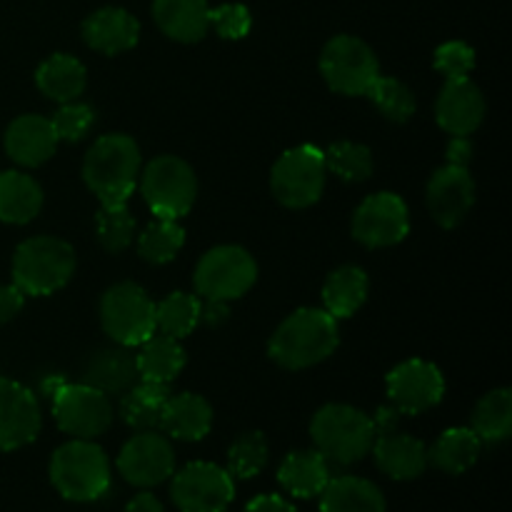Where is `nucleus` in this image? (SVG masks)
I'll return each instance as SVG.
<instances>
[{
	"label": "nucleus",
	"instance_id": "15",
	"mask_svg": "<svg viewBox=\"0 0 512 512\" xmlns=\"http://www.w3.org/2000/svg\"><path fill=\"white\" fill-rule=\"evenodd\" d=\"M390 405L400 415H420L435 408L445 395V378L438 365L428 360H405L388 373Z\"/></svg>",
	"mask_w": 512,
	"mask_h": 512
},
{
	"label": "nucleus",
	"instance_id": "12",
	"mask_svg": "<svg viewBox=\"0 0 512 512\" xmlns=\"http://www.w3.org/2000/svg\"><path fill=\"white\" fill-rule=\"evenodd\" d=\"M170 495L180 512H225L235 498V483L220 465L190 463L173 473Z\"/></svg>",
	"mask_w": 512,
	"mask_h": 512
},
{
	"label": "nucleus",
	"instance_id": "47",
	"mask_svg": "<svg viewBox=\"0 0 512 512\" xmlns=\"http://www.w3.org/2000/svg\"><path fill=\"white\" fill-rule=\"evenodd\" d=\"M398 420H400V413L393 408V405H385V408H380L378 413L373 415L375 435L395 433V428H398Z\"/></svg>",
	"mask_w": 512,
	"mask_h": 512
},
{
	"label": "nucleus",
	"instance_id": "39",
	"mask_svg": "<svg viewBox=\"0 0 512 512\" xmlns=\"http://www.w3.org/2000/svg\"><path fill=\"white\" fill-rule=\"evenodd\" d=\"M270 450L268 440L260 430H250L235 438V443L228 450V473L233 478L250 480L255 475H260L268 465Z\"/></svg>",
	"mask_w": 512,
	"mask_h": 512
},
{
	"label": "nucleus",
	"instance_id": "41",
	"mask_svg": "<svg viewBox=\"0 0 512 512\" xmlns=\"http://www.w3.org/2000/svg\"><path fill=\"white\" fill-rule=\"evenodd\" d=\"M210 25L223 40H243L253 28V15L243 3H223L210 10Z\"/></svg>",
	"mask_w": 512,
	"mask_h": 512
},
{
	"label": "nucleus",
	"instance_id": "18",
	"mask_svg": "<svg viewBox=\"0 0 512 512\" xmlns=\"http://www.w3.org/2000/svg\"><path fill=\"white\" fill-rule=\"evenodd\" d=\"M485 118V95L470 78L445 80L435 100V120L450 135H473Z\"/></svg>",
	"mask_w": 512,
	"mask_h": 512
},
{
	"label": "nucleus",
	"instance_id": "13",
	"mask_svg": "<svg viewBox=\"0 0 512 512\" xmlns=\"http://www.w3.org/2000/svg\"><path fill=\"white\" fill-rule=\"evenodd\" d=\"M410 230L408 205L395 193L368 195L353 215V238L365 248H393Z\"/></svg>",
	"mask_w": 512,
	"mask_h": 512
},
{
	"label": "nucleus",
	"instance_id": "35",
	"mask_svg": "<svg viewBox=\"0 0 512 512\" xmlns=\"http://www.w3.org/2000/svg\"><path fill=\"white\" fill-rule=\"evenodd\" d=\"M185 230L178 220L158 218L138 235V255L145 263L165 265L183 250Z\"/></svg>",
	"mask_w": 512,
	"mask_h": 512
},
{
	"label": "nucleus",
	"instance_id": "46",
	"mask_svg": "<svg viewBox=\"0 0 512 512\" xmlns=\"http://www.w3.org/2000/svg\"><path fill=\"white\" fill-rule=\"evenodd\" d=\"M228 318V303L223 300H200V323L220 325Z\"/></svg>",
	"mask_w": 512,
	"mask_h": 512
},
{
	"label": "nucleus",
	"instance_id": "30",
	"mask_svg": "<svg viewBox=\"0 0 512 512\" xmlns=\"http://www.w3.org/2000/svg\"><path fill=\"white\" fill-rule=\"evenodd\" d=\"M368 300V275L358 265L333 270L323 283V310L335 320L353 318Z\"/></svg>",
	"mask_w": 512,
	"mask_h": 512
},
{
	"label": "nucleus",
	"instance_id": "11",
	"mask_svg": "<svg viewBox=\"0 0 512 512\" xmlns=\"http://www.w3.org/2000/svg\"><path fill=\"white\" fill-rule=\"evenodd\" d=\"M50 403L58 428L78 440H95L113 425L110 398L88 383H63Z\"/></svg>",
	"mask_w": 512,
	"mask_h": 512
},
{
	"label": "nucleus",
	"instance_id": "9",
	"mask_svg": "<svg viewBox=\"0 0 512 512\" xmlns=\"http://www.w3.org/2000/svg\"><path fill=\"white\" fill-rule=\"evenodd\" d=\"M325 178H328V168H325L323 150L315 145H298V148L285 150L275 160L270 188L285 208L303 210L318 203L325 190Z\"/></svg>",
	"mask_w": 512,
	"mask_h": 512
},
{
	"label": "nucleus",
	"instance_id": "32",
	"mask_svg": "<svg viewBox=\"0 0 512 512\" xmlns=\"http://www.w3.org/2000/svg\"><path fill=\"white\" fill-rule=\"evenodd\" d=\"M165 400H168V385H155L138 380L120 398V418L133 430H155L160 425Z\"/></svg>",
	"mask_w": 512,
	"mask_h": 512
},
{
	"label": "nucleus",
	"instance_id": "38",
	"mask_svg": "<svg viewBox=\"0 0 512 512\" xmlns=\"http://www.w3.org/2000/svg\"><path fill=\"white\" fill-rule=\"evenodd\" d=\"M368 98L373 100L380 115L393 123H405L415 115V95L403 80L390 78V75H378L368 90Z\"/></svg>",
	"mask_w": 512,
	"mask_h": 512
},
{
	"label": "nucleus",
	"instance_id": "23",
	"mask_svg": "<svg viewBox=\"0 0 512 512\" xmlns=\"http://www.w3.org/2000/svg\"><path fill=\"white\" fill-rule=\"evenodd\" d=\"M140 380L138 365H135V355L125 345H115V348H103L83 368V383L90 388L100 390L105 395H123L125 390L133 388Z\"/></svg>",
	"mask_w": 512,
	"mask_h": 512
},
{
	"label": "nucleus",
	"instance_id": "1",
	"mask_svg": "<svg viewBox=\"0 0 512 512\" xmlns=\"http://www.w3.org/2000/svg\"><path fill=\"white\" fill-rule=\"evenodd\" d=\"M338 320L323 308H300L290 313L268 345L273 363L285 370H305L323 363L338 350Z\"/></svg>",
	"mask_w": 512,
	"mask_h": 512
},
{
	"label": "nucleus",
	"instance_id": "22",
	"mask_svg": "<svg viewBox=\"0 0 512 512\" xmlns=\"http://www.w3.org/2000/svg\"><path fill=\"white\" fill-rule=\"evenodd\" d=\"M158 428L173 440H203L213 428V405L195 393L168 395Z\"/></svg>",
	"mask_w": 512,
	"mask_h": 512
},
{
	"label": "nucleus",
	"instance_id": "14",
	"mask_svg": "<svg viewBox=\"0 0 512 512\" xmlns=\"http://www.w3.org/2000/svg\"><path fill=\"white\" fill-rule=\"evenodd\" d=\"M118 473L135 488H155L173 478L175 450L168 435L140 430L123 445L118 455Z\"/></svg>",
	"mask_w": 512,
	"mask_h": 512
},
{
	"label": "nucleus",
	"instance_id": "34",
	"mask_svg": "<svg viewBox=\"0 0 512 512\" xmlns=\"http://www.w3.org/2000/svg\"><path fill=\"white\" fill-rule=\"evenodd\" d=\"M200 325V298L193 293L175 290L155 305V333L168 338H188Z\"/></svg>",
	"mask_w": 512,
	"mask_h": 512
},
{
	"label": "nucleus",
	"instance_id": "27",
	"mask_svg": "<svg viewBox=\"0 0 512 512\" xmlns=\"http://www.w3.org/2000/svg\"><path fill=\"white\" fill-rule=\"evenodd\" d=\"M320 512H385V495L370 480L340 475L320 493Z\"/></svg>",
	"mask_w": 512,
	"mask_h": 512
},
{
	"label": "nucleus",
	"instance_id": "28",
	"mask_svg": "<svg viewBox=\"0 0 512 512\" xmlns=\"http://www.w3.org/2000/svg\"><path fill=\"white\" fill-rule=\"evenodd\" d=\"M138 375L145 383L168 385L183 373L185 350L180 340L168 338L163 333H153L145 343H140V353L135 355Z\"/></svg>",
	"mask_w": 512,
	"mask_h": 512
},
{
	"label": "nucleus",
	"instance_id": "2",
	"mask_svg": "<svg viewBox=\"0 0 512 512\" xmlns=\"http://www.w3.org/2000/svg\"><path fill=\"white\" fill-rule=\"evenodd\" d=\"M143 158L130 135L110 133L95 140L83 160V180L100 203H128L138 188Z\"/></svg>",
	"mask_w": 512,
	"mask_h": 512
},
{
	"label": "nucleus",
	"instance_id": "25",
	"mask_svg": "<svg viewBox=\"0 0 512 512\" xmlns=\"http://www.w3.org/2000/svg\"><path fill=\"white\" fill-rule=\"evenodd\" d=\"M35 85L45 98L55 100V103H70L83 95L85 85H88V70L73 55L55 53L38 65Z\"/></svg>",
	"mask_w": 512,
	"mask_h": 512
},
{
	"label": "nucleus",
	"instance_id": "33",
	"mask_svg": "<svg viewBox=\"0 0 512 512\" xmlns=\"http://www.w3.org/2000/svg\"><path fill=\"white\" fill-rule=\"evenodd\" d=\"M473 433L483 443H505L512 433V393L510 388H495L478 400L473 410Z\"/></svg>",
	"mask_w": 512,
	"mask_h": 512
},
{
	"label": "nucleus",
	"instance_id": "26",
	"mask_svg": "<svg viewBox=\"0 0 512 512\" xmlns=\"http://www.w3.org/2000/svg\"><path fill=\"white\" fill-rule=\"evenodd\" d=\"M330 480V463L318 450H295L278 468V483L293 498H315Z\"/></svg>",
	"mask_w": 512,
	"mask_h": 512
},
{
	"label": "nucleus",
	"instance_id": "42",
	"mask_svg": "<svg viewBox=\"0 0 512 512\" xmlns=\"http://www.w3.org/2000/svg\"><path fill=\"white\" fill-rule=\"evenodd\" d=\"M475 68V50L463 40H448L435 50V70L445 75V80L468 78Z\"/></svg>",
	"mask_w": 512,
	"mask_h": 512
},
{
	"label": "nucleus",
	"instance_id": "29",
	"mask_svg": "<svg viewBox=\"0 0 512 512\" xmlns=\"http://www.w3.org/2000/svg\"><path fill=\"white\" fill-rule=\"evenodd\" d=\"M43 208V188L38 180L20 170L0 173V220L10 225H25L38 218Z\"/></svg>",
	"mask_w": 512,
	"mask_h": 512
},
{
	"label": "nucleus",
	"instance_id": "6",
	"mask_svg": "<svg viewBox=\"0 0 512 512\" xmlns=\"http://www.w3.org/2000/svg\"><path fill=\"white\" fill-rule=\"evenodd\" d=\"M140 195L155 218L180 220L190 213L198 198V178L188 160L160 155L140 170Z\"/></svg>",
	"mask_w": 512,
	"mask_h": 512
},
{
	"label": "nucleus",
	"instance_id": "5",
	"mask_svg": "<svg viewBox=\"0 0 512 512\" xmlns=\"http://www.w3.org/2000/svg\"><path fill=\"white\" fill-rule=\"evenodd\" d=\"M50 483L65 500L95 503L110 488V460L93 440L73 438L50 458Z\"/></svg>",
	"mask_w": 512,
	"mask_h": 512
},
{
	"label": "nucleus",
	"instance_id": "16",
	"mask_svg": "<svg viewBox=\"0 0 512 512\" xmlns=\"http://www.w3.org/2000/svg\"><path fill=\"white\" fill-rule=\"evenodd\" d=\"M43 425L40 403L25 385L0 378V450H20L33 443Z\"/></svg>",
	"mask_w": 512,
	"mask_h": 512
},
{
	"label": "nucleus",
	"instance_id": "21",
	"mask_svg": "<svg viewBox=\"0 0 512 512\" xmlns=\"http://www.w3.org/2000/svg\"><path fill=\"white\" fill-rule=\"evenodd\" d=\"M375 465L390 480H415L428 468V448L423 440L403 433L378 435L373 443Z\"/></svg>",
	"mask_w": 512,
	"mask_h": 512
},
{
	"label": "nucleus",
	"instance_id": "48",
	"mask_svg": "<svg viewBox=\"0 0 512 512\" xmlns=\"http://www.w3.org/2000/svg\"><path fill=\"white\" fill-rule=\"evenodd\" d=\"M125 512H165V510L153 493H140L125 505Z\"/></svg>",
	"mask_w": 512,
	"mask_h": 512
},
{
	"label": "nucleus",
	"instance_id": "40",
	"mask_svg": "<svg viewBox=\"0 0 512 512\" xmlns=\"http://www.w3.org/2000/svg\"><path fill=\"white\" fill-rule=\"evenodd\" d=\"M50 123L58 135V143H78L95 125V110L88 103L70 100V103H60L58 113L50 118Z\"/></svg>",
	"mask_w": 512,
	"mask_h": 512
},
{
	"label": "nucleus",
	"instance_id": "43",
	"mask_svg": "<svg viewBox=\"0 0 512 512\" xmlns=\"http://www.w3.org/2000/svg\"><path fill=\"white\" fill-rule=\"evenodd\" d=\"M25 295L15 285H0V325L10 323L23 310Z\"/></svg>",
	"mask_w": 512,
	"mask_h": 512
},
{
	"label": "nucleus",
	"instance_id": "17",
	"mask_svg": "<svg viewBox=\"0 0 512 512\" xmlns=\"http://www.w3.org/2000/svg\"><path fill=\"white\" fill-rule=\"evenodd\" d=\"M428 210L433 220L443 228H455L468 218L470 208L475 205V180L468 168L443 165L435 170L425 190Z\"/></svg>",
	"mask_w": 512,
	"mask_h": 512
},
{
	"label": "nucleus",
	"instance_id": "20",
	"mask_svg": "<svg viewBox=\"0 0 512 512\" xmlns=\"http://www.w3.org/2000/svg\"><path fill=\"white\" fill-rule=\"evenodd\" d=\"M83 40L103 55H120L140 40V23L125 8H100L83 20Z\"/></svg>",
	"mask_w": 512,
	"mask_h": 512
},
{
	"label": "nucleus",
	"instance_id": "44",
	"mask_svg": "<svg viewBox=\"0 0 512 512\" xmlns=\"http://www.w3.org/2000/svg\"><path fill=\"white\" fill-rule=\"evenodd\" d=\"M473 160V143L468 135H450L448 150H445V165H455V168H468Z\"/></svg>",
	"mask_w": 512,
	"mask_h": 512
},
{
	"label": "nucleus",
	"instance_id": "37",
	"mask_svg": "<svg viewBox=\"0 0 512 512\" xmlns=\"http://www.w3.org/2000/svg\"><path fill=\"white\" fill-rule=\"evenodd\" d=\"M95 230H98V243L108 253H123L135 238V218L128 210V203H100Z\"/></svg>",
	"mask_w": 512,
	"mask_h": 512
},
{
	"label": "nucleus",
	"instance_id": "4",
	"mask_svg": "<svg viewBox=\"0 0 512 512\" xmlns=\"http://www.w3.org/2000/svg\"><path fill=\"white\" fill-rule=\"evenodd\" d=\"M75 250L63 238L35 235L23 240L13 255V285L23 295L43 298L63 290L75 275Z\"/></svg>",
	"mask_w": 512,
	"mask_h": 512
},
{
	"label": "nucleus",
	"instance_id": "45",
	"mask_svg": "<svg viewBox=\"0 0 512 512\" xmlns=\"http://www.w3.org/2000/svg\"><path fill=\"white\" fill-rule=\"evenodd\" d=\"M245 512H298L293 503H288L280 495H260V498L250 500Z\"/></svg>",
	"mask_w": 512,
	"mask_h": 512
},
{
	"label": "nucleus",
	"instance_id": "36",
	"mask_svg": "<svg viewBox=\"0 0 512 512\" xmlns=\"http://www.w3.org/2000/svg\"><path fill=\"white\" fill-rule=\"evenodd\" d=\"M323 158L328 173L345 180V183H363L375 170L373 153H370L368 145L353 143V140H338L325 150Z\"/></svg>",
	"mask_w": 512,
	"mask_h": 512
},
{
	"label": "nucleus",
	"instance_id": "3",
	"mask_svg": "<svg viewBox=\"0 0 512 512\" xmlns=\"http://www.w3.org/2000/svg\"><path fill=\"white\" fill-rule=\"evenodd\" d=\"M310 438L315 450L333 465L360 463L375 443V425L370 415L345 403L323 405L313 415Z\"/></svg>",
	"mask_w": 512,
	"mask_h": 512
},
{
	"label": "nucleus",
	"instance_id": "19",
	"mask_svg": "<svg viewBox=\"0 0 512 512\" xmlns=\"http://www.w3.org/2000/svg\"><path fill=\"white\" fill-rule=\"evenodd\" d=\"M3 145L13 163L23 165V168H38L55 155L58 135H55L50 118L28 113L8 125Z\"/></svg>",
	"mask_w": 512,
	"mask_h": 512
},
{
	"label": "nucleus",
	"instance_id": "24",
	"mask_svg": "<svg viewBox=\"0 0 512 512\" xmlns=\"http://www.w3.org/2000/svg\"><path fill=\"white\" fill-rule=\"evenodd\" d=\"M155 25L175 43H198L210 30L205 0H153Z\"/></svg>",
	"mask_w": 512,
	"mask_h": 512
},
{
	"label": "nucleus",
	"instance_id": "31",
	"mask_svg": "<svg viewBox=\"0 0 512 512\" xmlns=\"http://www.w3.org/2000/svg\"><path fill=\"white\" fill-rule=\"evenodd\" d=\"M480 453L483 440L473 433V428H450L428 450V465L438 468L440 473L463 475L478 463Z\"/></svg>",
	"mask_w": 512,
	"mask_h": 512
},
{
	"label": "nucleus",
	"instance_id": "7",
	"mask_svg": "<svg viewBox=\"0 0 512 512\" xmlns=\"http://www.w3.org/2000/svg\"><path fill=\"white\" fill-rule=\"evenodd\" d=\"M100 325L115 345L138 348L155 333V303L138 283H115L100 298Z\"/></svg>",
	"mask_w": 512,
	"mask_h": 512
},
{
	"label": "nucleus",
	"instance_id": "10",
	"mask_svg": "<svg viewBox=\"0 0 512 512\" xmlns=\"http://www.w3.org/2000/svg\"><path fill=\"white\" fill-rule=\"evenodd\" d=\"M195 290L203 300H238L258 280V263L240 245L210 248L195 265Z\"/></svg>",
	"mask_w": 512,
	"mask_h": 512
},
{
	"label": "nucleus",
	"instance_id": "8",
	"mask_svg": "<svg viewBox=\"0 0 512 512\" xmlns=\"http://www.w3.org/2000/svg\"><path fill=\"white\" fill-rule=\"evenodd\" d=\"M320 75L330 90L340 95H368L378 80L380 63L375 50L355 35H335L320 53Z\"/></svg>",
	"mask_w": 512,
	"mask_h": 512
}]
</instances>
